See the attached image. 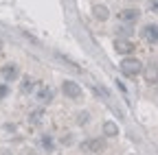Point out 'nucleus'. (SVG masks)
Masks as SVG:
<instances>
[{"mask_svg": "<svg viewBox=\"0 0 158 155\" xmlns=\"http://www.w3.org/2000/svg\"><path fill=\"white\" fill-rule=\"evenodd\" d=\"M121 72L125 76H136V74L143 72V64L138 59H134V57H125V59L121 61Z\"/></svg>", "mask_w": 158, "mask_h": 155, "instance_id": "nucleus-1", "label": "nucleus"}, {"mask_svg": "<svg viewBox=\"0 0 158 155\" xmlns=\"http://www.w3.org/2000/svg\"><path fill=\"white\" fill-rule=\"evenodd\" d=\"M106 149V142L101 140V138H94V140H86L84 144H81V151L84 153H90V155H99Z\"/></svg>", "mask_w": 158, "mask_h": 155, "instance_id": "nucleus-2", "label": "nucleus"}, {"mask_svg": "<svg viewBox=\"0 0 158 155\" xmlns=\"http://www.w3.org/2000/svg\"><path fill=\"white\" fill-rule=\"evenodd\" d=\"M141 37L149 44H158V24H145L141 29Z\"/></svg>", "mask_w": 158, "mask_h": 155, "instance_id": "nucleus-3", "label": "nucleus"}, {"mask_svg": "<svg viewBox=\"0 0 158 155\" xmlns=\"http://www.w3.org/2000/svg\"><path fill=\"white\" fill-rule=\"evenodd\" d=\"M62 90H64V94L68 99H79V96H81V87H79V83H75V81H64Z\"/></svg>", "mask_w": 158, "mask_h": 155, "instance_id": "nucleus-4", "label": "nucleus"}, {"mask_svg": "<svg viewBox=\"0 0 158 155\" xmlns=\"http://www.w3.org/2000/svg\"><path fill=\"white\" fill-rule=\"evenodd\" d=\"M114 50L121 52V55H132L134 52V44L130 40H116L114 42Z\"/></svg>", "mask_w": 158, "mask_h": 155, "instance_id": "nucleus-5", "label": "nucleus"}, {"mask_svg": "<svg viewBox=\"0 0 158 155\" xmlns=\"http://www.w3.org/2000/svg\"><path fill=\"white\" fill-rule=\"evenodd\" d=\"M35 96H37V103H51L53 92H51V87H48V85H37Z\"/></svg>", "mask_w": 158, "mask_h": 155, "instance_id": "nucleus-6", "label": "nucleus"}, {"mask_svg": "<svg viewBox=\"0 0 158 155\" xmlns=\"http://www.w3.org/2000/svg\"><path fill=\"white\" fill-rule=\"evenodd\" d=\"M138 15H141V13H138V9H125V11H121V15H118V17H121V20L123 22H136L138 20Z\"/></svg>", "mask_w": 158, "mask_h": 155, "instance_id": "nucleus-7", "label": "nucleus"}, {"mask_svg": "<svg viewBox=\"0 0 158 155\" xmlns=\"http://www.w3.org/2000/svg\"><path fill=\"white\" fill-rule=\"evenodd\" d=\"M2 76H5L7 81L18 79V66H15V64H7V66L2 68Z\"/></svg>", "mask_w": 158, "mask_h": 155, "instance_id": "nucleus-8", "label": "nucleus"}, {"mask_svg": "<svg viewBox=\"0 0 158 155\" xmlns=\"http://www.w3.org/2000/svg\"><path fill=\"white\" fill-rule=\"evenodd\" d=\"M92 15L97 17V20H108L110 11H108V7H103V5H94V7H92Z\"/></svg>", "mask_w": 158, "mask_h": 155, "instance_id": "nucleus-9", "label": "nucleus"}, {"mask_svg": "<svg viewBox=\"0 0 158 155\" xmlns=\"http://www.w3.org/2000/svg\"><path fill=\"white\" fill-rule=\"evenodd\" d=\"M29 120H31V125H42V122H44V109H35V111H31Z\"/></svg>", "mask_w": 158, "mask_h": 155, "instance_id": "nucleus-10", "label": "nucleus"}, {"mask_svg": "<svg viewBox=\"0 0 158 155\" xmlns=\"http://www.w3.org/2000/svg\"><path fill=\"white\" fill-rule=\"evenodd\" d=\"M103 133L108 135V138H114V135H118V127H116L112 120H108V122L103 125Z\"/></svg>", "mask_w": 158, "mask_h": 155, "instance_id": "nucleus-11", "label": "nucleus"}, {"mask_svg": "<svg viewBox=\"0 0 158 155\" xmlns=\"http://www.w3.org/2000/svg\"><path fill=\"white\" fill-rule=\"evenodd\" d=\"M145 76H147V81H158V72H156V66H147V72H145Z\"/></svg>", "mask_w": 158, "mask_h": 155, "instance_id": "nucleus-12", "label": "nucleus"}, {"mask_svg": "<svg viewBox=\"0 0 158 155\" xmlns=\"http://www.w3.org/2000/svg\"><path fill=\"white\" fill-rule=\"evenodd\" d=\"M31 90H33V79H31V76H24V79H22V92L29 94Z\"/></svg>", "mask_w": 158, "mask_h": 155, "instance_id": "nucleus-13", "label": "nucleus"}, {"mask_svg": "<svg viewBox=\"0 0 158 155\" xmlns=\"http://www.w3.org/2000/svg\"><path fill=\"white\" fill-rule=\"evenodd\" d=\"M42 144H44V146H46L48 151L53 149V142H51V138H48V135H44V140H42Z\"/></svg>", "mask_w": 158, "mask_h": 155, "instance_id": "nucleus-14", "label": "nucleus"}, {"mask_svg": "<svg viewBox=\"0 0 158 155\" xmlns=\"http://www.w3.org/2000/svg\"><path fill=\"white\" fill-rule=\"evenodd\" d=\"M9 94V87L7 85H0V96H7Z\"/></svg>", "mask_w": 158, "mask_h": 155, "instance_id": "nucleus-15", "label": "nucleus"}, {"mask_svg": "<svg viewBox=\"0 0 158 155\" xmlns=\"http://www.w3.org/2000/svg\"><path fill=\"white\" fill-rule=\"evenodd\" d=\"M86 118H88V114H79V125H84Z\"/></svg>", "mask_w": 158, "mask_h": 155, "instance_id": "nucleus-16", "label": "nucleus"}, {"mask_svg": "<svg viewBox=\"0 0 158 155\" xmlns=\"http://www.w3.org/2000/svg\"><path fill=\"white\" fill-rule=\"evenodd\" d=\"M149 7H152V9H156V11H158V0H149Z\"/></svg>", "mask_w": 158, "mask_h": 155, "instance_id": "nucleus-17", "label": "nucleus"}]
</instances>
